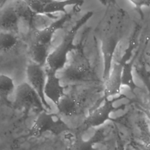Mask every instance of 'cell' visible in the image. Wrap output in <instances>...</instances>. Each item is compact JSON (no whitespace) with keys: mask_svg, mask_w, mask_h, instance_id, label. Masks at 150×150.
<instances>
[{"mask_svg":"<svg viewBox=\"0 0 150 150\" xmlns=\"http://www.w3.org/2000/svg\"><path fill=\"white\" fill-rule=\"evenodd\" d=\"M132 2L135 3L136 5H138L139 7L142 6H144L145 5H149L150 4V1H133Z\"/></svg>","mask_w":150,"mask_h":150,"instance_id":"cell-19","label":"cell"},{"mask_svg":"<svg viewBox=\"0 0 150 150\" xmlns=\"http://www.w3.org/2000/svg\"><path fill=\"white\" fill-rule=\"evenodd\" d=\"M94 142L91 139L86 140L82 138H76L67 150H93Z\"/></svg>","mask_w":150,"mask_h":150,"instance_id":"cell-18","label":"cell"},{"mask_svg":"<svg viewBox=\"0 0 150 150\" xmlns=\"http://www.w3.org/2000/svg\"><path fill=\"white\" fill-rule=\"evenodd\" d=\"M13 5L21 21H24L30 28L35 30V22L38 15L30 8L26 1H15Z\"/></svg>","mask_w":150,"mask_h":150,"instance_id":"cell-12","label":"cell"},{"mask_svg":"<svg viewBox=\"0 0 150 150\" xmlns=\"http://www.w3.org/2000/svg\"><path fill=\"white\" fill-rule=\"evenodd\" d=\"M69 130V125L57 114L46 110L39 113L29 129V134L30 137L39 138L47 132L59 135Z\"/></svg>","mask_w":150,"mask_h":150,"instance_id":"cell-2","label":"cell"},{"mask_svg":"<svg viewBox=\"0 0 150 150\" xmlns=\"http://www.w3.org/2000/svg\"><path fill=\"white\" fill-rule=\"evenodd\" d=\"M124 97H125L124 95L120 94L111 100L105 98L104 104L93 110L86 118L85 124L88 127H97L104 124L109 120L110 114L118 109L114 105V103Z\"/></svg>","mask_w":150,"mask_h":150,"instance_id":"cell-8","label":"cell"},{"mask_svg":"<svg viewBox=\"0 0 150 150\" xmlns=\"http://www.w3.org/2000/svg\"><path fill=\"white\" fill-rule=\"evenodd\" d=\"M20 21L21 19L13 5L6 6L0 12L1 30L16 35L19 32Z\"/></svg>","mask_w":150,"mask_h":150,"instance_id":"cell-10","label":"cell"},{"mask_svg":"<svg viewBox=\"0 0 150 150\" xmlns=\"http://www.w3.org/2000/svg\"><path fill=\"white\" fill-rule=\"evenodd\" d=\"M33 12L38 16H46L49 18L55 17L57 13H67V8L80 3V1H26Z\"/></svg>","mask_w":150,"mask_h":150,"instance_id":"cell-6","label":"cell"},{"mask_svg":"<svg viewBox=\"0 0 150 150\" xmlns=\"http://www.w3.org/2000/svg\"><path fill=\"white\" fill-rule=\"evenodd\" d=\"M1 11H2V9H1V6H0V12H1Z\"/></svg>","mask_w":150,"mask_h":150,"instance_id":"cell-21","label":"cell"},{"mask_svg":"<svg viewBox=\"0 0 150 150\" xmlns=\"http://www.w3.org/2000/svg\"><path fill=\"white\" fill-rule=\"evenodd\" d=\"M18 39L16 34L0 30V50L8 52L13 49L18 44Z\"/></svg>","mask_w":150,"mask_h":150,"instance_id":"cell-16","label":"cell"},{"mask_svg":"<svg viewBox=\"0 0 150 150\" xmlns=\"http://www.w3.org/2000/svg\"><path fill=\"white\" fill-rule=\"evenodd\" d=\"M122 63L115 65L111 74L108 76L104 90V98H107L113 95L120 93L121 83Z\"/></svg>","mask_w":150,"mask_h":150,"instance_id":"cell-11","label":"cell"},{"mask_svg":"<svg viewBox=\"0 0 150 150\" xmlns=\"http://www.w3.org/2000/svg\"><path fill=\"white\" fill-rule=\"evenodd\" d=\"M56 107L60 114L70 117L76 114L77 109V103L74 96L70 94L65 93Z\"/></svg>","mask_w":150,"mask_h":150,"instance_id":"cell-14","label":"cell"},{"mask_svg":"<svg viewBox=\"0 0 150 150\" xmlns=\"http://www.w3.org/2000/svg\"><path fill=\"white\" fill-rule=\"evenodd\" d=\"M92 14V12H88L77 20L66 32L58 46L50 52L46 64L48 69L57 73L65 67L70 54L78 49L77 45L75 43L77 34L91 18Z\"/></svg>","mask_w":150,"mask_h":150,"instance_id":"cell-1","label":"cell"},{"mask_svg":"<svg viewBox=\"0 0 150 150\" xmlns=\"http://www.w3.org/2000/svg\"><path fill=\"white\" fill-rule=\"evenodd\" d=\"M62 81L75 83L84 81L90 77L91 70L89 63L78 49L73 53L72 60L62 70Z\"/></svg>","mask_w":150,"mask_h":150,"instance_id":"cell-3","label":"cell"},{"mask_svg":"<svg viewBox=\"0 0 150 150\" xmlns=\"http://www.w3.org/2000/svg\"><path fill=\"white\" fill-rule=\"evenodd\" d=\"M46 81L45 86L44 94L47 100H50L56 106L65 94L64 87L62 85L60 77L57 72L47 69Z\"/></svg>","mask_w":150,"mask_h":150,"instance_id":"cell-9","label":"cell"},{"mask_svg":"<svg viewBox=\"0 0 150 150\" xmlns=\"http://www.w3.org/2000/svg\"><path fill=\"white\" fill-rule=\"evenodd\" d=\"M15 86L13 79L5 74H0V100L6 103L11 104L9 96L15 93Z\"/></svg>","mask_w":150,"mask_h":150,"instance_id":"cell-15","label":"cell"},{"mask_svg":"<svg viewBox=\"0 0 150 150\" xmlns=\"http://www.w3.org/2000/svg\"><path fill=\"white\" fill-rule=\"evenodd\" d=\"M13 104L22 110L39 112L47 110L39 96L27 82L22 83L16 87Z\"/></svg>","mask_w":150,"mask_h":150,"instance_id":"cell-5","label":"cell"},{"mask_svg":"<svg viewBox=\"0 0 150 150\" xmlns=\"http://www.w3.org/2000/svg\"><path fill=\"white\" fill-rule=\"evenodd\" d=\"M122 86H128L131 90L134 91L137 86L134 81L132 74V66L130 63H123L121 73Z\"/></svg>","mask_w":150,"mask_h":150,"instance_id":"cell-17","label":"cell"},{"mask_svg":"<svg viewBox=\"0 0 150 150\" xmlns=\"http://www.w3.org/2000/svg\"><path fill=\"white\" fill-rule=\"evenodd\" d=\"M28 83L38 93L47 110H50V105L45 96L44 90L46 81V71L43 66L32 63L26 70Z\"/></svg>","mask_w":150,"mask_h":150,"instance_id":"cell-7","label":"cell"},{"mask_svg":"<svg viewBox=\"0 0 150 150\" xmlns=\"http://www.w3.org/2000/svg\"><path fill=\"white\" fill-rule=\"evenodd\" d=\"M83 2L76 5L72 8L70 11L67 13L63 14L59 19H55L51 23L41 29H36L34 30L33 41L32 43L42 45L50 47L53 39L56 33L62 29L66 23L69 22L72 17L80 11Z\"/></svg>","mask_w":150,"mask_h":150,"instance_id":"cell-4","label":"cell"},{"mask_svg":"<svg viewBox=\"0 0 150 150\" xmlns=\"http://www.w3.org/2000/svg\"><path fill=\"white\" fill-rule=\"evenodd\" d=\"M148 109H149V111H150V102L149 103V106H148Z\"/></svg>","mask_w":150,"mask_h":150,"instance_id":"cell-20","label":"cell"},{"mask_svg":"<svg viewBox=\"0 0 150 150\" xmlns=\"http://www.w3.org/2000/svg\"><path fill=\"white\" fill-rule=\"evenodd\" d=\"M49 47L32 43L30 47V56L33 62L44 67L47 64V59L50 53Z\"/></svg>","mask_w":150,"mask_h":150,"instance_id":"cell-13","label":"cell"}]
</instances>
